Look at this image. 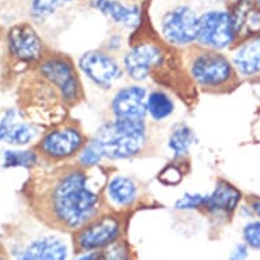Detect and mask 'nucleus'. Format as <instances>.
I'll return each instance as SVG.
<instances>
[{"label": "nucleus", "mask_w": 260, "mask_h": 260, "mask_svg": "<svg viewBox=\"0 0 260 260\" xmlns=\"http://www.w3.org/2000/svg\"><path fill=\"white\" fill-rule=\"evenodd\" d=\"M26 183L30 207L47 225L77 232L101 213L103 187L77 164L48 165Z\"/></svg>", "instance_id": "obj_1"}, {"label": "nucleus", "mask_w": 260, "mask_h": 260, "mask_svg": "<svg viewBox=\"0 0 260 260\" xmlns=\"http://www.w3.org/2000/svg\"><path fill=\"white\" fill-rule=\"evenodd\" d=\"M31 97L36 104L51 99L64 107H74L85 99L81 73L67 55L48 51L39 63L30 69Z\"/></svg>", "instance_id": "obj_2"}, {"label": "nucleus", "mask_w": 260, "mask_h": 260, "mask_svg": "<svg viewBox=\"0 0 260 260\" xmlns=\"http://www.w3.org/2000/svg\"><path fill=\"white\" fill-rule=\"evenodd\" d=\"M184 71L192 83L199 89L218 93L236 85V73L231 57L221 51H214L199 45L184 49Z\"/></svg>", "instance_id": "obj_3"}, {"label": "nucleus", "mask_w": 260, "mask_h": 260, "mask_svg": "<svg viewBox=\"0 0 260 260\" xmlns=\"http://www.w3.org/2000/svg\"><path fill=\"white\" fill-rule=\"evenodd\" d=\"M108 161H124L139 157L150 142L146 120H107L91 137Z\"/></svg>", "instance_id": "obj_4"}, {"label": "nucleus", "mask_w": 260, "mask_h": 260, "mask_svg": "<svg viewBox=\"0 0 260 260\" xmlns=\"http://www.w3.org/2000/svg\"><path fill=\"white\" fill-rule=\"evenodd\" d=\"M87 141L89 138L81 124L74 120H63L45 131L33 149L41 164L60 165L75 161Z\"/></svg>", "instance_id": "obj_5"}, {"label": "nucleus", "mask_w": 260, "mask_h": 260, "mask_svg": "<svg viewBox=\"0 0 260 260\" xmlns=\"http://www.w3.org/2000/svg\"><path fill=\"white\" fill-rule=\"evenodd\" d=\"M169 48L159 37L146 36L129 44L121 56L124 75L129 81L142 83L167 66Z\"/></svg>", "instance_id": "obj_6"}, {"label": "nucleus", "mask_w": 260, "mask_h": 260, "mask_svg": "<svg viewBox=\"0 0 260 260\" xmlns=\"http://www.w3.org/2000/svg\"><path fill=\"white\" fill-rule=\"evenodd\" d=\"M198 10L189 3H175L158 17V37L172 49H188L197 45Z\"/></svg>", "instance_id": "obj_7"}, {"label": "nucleus", "mask_w": 260, "mask_h": 260, "mask_svg": "<svg viewBox=\"0 0 260 260\" xmlns=\"http://www.w3.org/2000/svg\"><path fill=\"white\" fill-rule=\"evenodd\" d=\"M125 222L119 211L100 213L74 232V244L78 251H103L123 236Z\"/></svg>", "instance_id": "obj_8"}, {"label": "nucleus", "mask_w": 260, "mask_h": 260, "mask_svg": "<svg viewBox=\"0 0 260 260\" xmlns=\"http://www.w3.org/2000/svg\"><path fill=\"white\" fill-rule=\"evenodd\" d=\"M239 43L228 9H210L199 14L197 45L214 51H226Z\"/></svg>", "instance_id": "obj_9"}, {"label": "nucleus", "mask_w": 260, "mask_h": 260, "mask_svg": "<svg viewBox=\"0 0 260 260\" xmlns=\"http://www.w3.org/2000/svg\"><path fill=\"white\" fill-rule=\"evenodd\" d=\"M79 73L97 89L108 91L116 87L124 77V70L115 53L104 48L83 52L78 59Z\"/></svg>", "instance_id": "obj_10"}, {"label": "nucleus", "mask_w": 260, "mask_h": 260, "mask_svg": "<svg viewBox=\"0 0 260 260\" xmlns=\"http://www.w3.org/2000/svg\"><path fill=\"white\" fill-rule=\"evenodd\" d=\"M7 55L13 61L21 66H36L49 51L36 29L29 21L18 22L10 27L5 35Z\"/></svg>", "instance_id": "obj_11"}, {"label": "nucleus", "mask_w": 260, "mask_h": 260, "mask_svg": "<svg viewBox=\"0 0 260 260\" xmlns=\"http://www.w3.org/2000/svg\"><path fill=\"white\" fill-rule=\"evenodd\" d=\"M89 6L119 29L137 31L145 22V9L128 0H89Z\"/></svg>", "instance_id": "obj_12"}, {"label": "nucleus", "mask_w": 260, "mask_h": 260, "mask_svg": "<svg viewBox=\"0 0 260 260\" xmlns=\"http://www.w3.org/2000/svg\"><path fill=\"white\" fill-rule=\"evenodd\" d=\"M147 89L141 83L121 86L112 95L109 109L112 117L125 120H146V99Z\"/></svg>", "instance_id": "obj_13"}, {"label": "nucleus", "mask_w": 260, "mask_h": 260, "mask_svg": "<svg viewBox=\"0 0 260 260\" xmlns=\"http://www.w3.org/2000/svg\"><path fill=\"white\" fill-rule=\"evenodd\" d=\"M39 137V127L25 113L18 109H9L0 117V143L11 146H26Z\"/></svg>", "instance_id": "obj_14"}, {"label": "nucleus", "mask_w": 260, "mask_h": 260, "mask_svg": "<svg viewBox=\"0 0 260 260\" xmlns=\"http://www.w3.org/2000/svg\"><path fill=\"white\" fill-rule=\"evenodd\" d=\"M104 198L119 210L131 209L141 199L139 184L133 177L121 173H115L108 177L104 184Z\"/></svg>", "instance_id": "obj_15"}, {"label": "nucleus", "mask_w": 260, "mask_h": 260, "mask_svg": "<svg viewBox=\"0 0 260 260\" xmlns=\"http://www.w3.org/2000/svg\"><path fill=\"white\" fill-rule=\"evenodd\" d=\"M228 10L231 13L239 43L260 36V6L256 0H235Z\"/></svg>", "instance_id": "obj_16"}, {"label": "nucleus", "mask_w": 260, "mask_h": 260, "mask_svg": "<svg viewBox=\"0 0 260 260\" xmlns=\"http://www.w3.org/2000/svg\"><path fill=\"white\" fill-rule=\"evenodd\" d=\"M243 193L239 188L226 180H218L210 193H206L203 210L210 214L231 215L237 210Z\"/></svg>", "instance_id": "obj_17"}, {"label": "nucleus", "mask_w": 260, "mask_h": 260, "mask_svg": "<svg viewBox=\"0 0 260 260\" xmlns=\"http://www.w3.org/2000/svg\"><path fill=\"white\" fill-rule=\"evenodd\" d=\"M231 60L240 77L260 75V36L240 41L235 47Z\"/></svg>", "instance_id": "obj_18"}, {"label": "nucleus", "mask_w": 260, "mask_h": 260, "mask_svg": "<svg viewBox=\"0 0 260 260\" xmlns=\"http://www.w3.org/2000/svg\"><path fill=\"white\" fill-rule=\"evenodd\" d=\"M67 245L53 236L35 240L21 252L17 260H66Z\"/></svg>", "instance_id": "obj_19"}, {"label": "nucleus", "mask_w": 260, "mask_h": 260, "mask_svg": "<svg viewBox=\"0 0 260 260\" xmlns=\"http://www.w3.org/2000/svg\"><path fill=\"white\" fill-rule=\"evenodd\" d=\"M176 103L171 94L164 89H153L147 93L146 99V113L153 123H162L173 116Z\"/></svg>", "instance_id": "obj_20"}, {"label": "nucleus", "mask_w": 260, "mask_h": 260, "mask_svg": "<svg viewBox=\"0 0 260 260\" xmlns=\"http://www.w3.org/2000/svg\"><path fill=\"white\" fill-rule=\"evenodd\" d=\"M197 142L195 133L187 124L179 123L172 128L169 138H168V149L171 150L173 159L183 161L191 153L192 147Z\"/></svg>", "instance_id": "obj_21"}, {"label": "nucleus", "mask_w": 260, "mask_h": 260, "mask_svg": "<svg viewBox=\"0 0 260 260\" xmlns=\"http://www.w3.org/2000/svg\"><path fill=\"white\" fill-rule=\"evenodd\" d=\"M77 2L78 0H29L27 14L30 21L35 23H44Z\"/></svg>", "instance_id": "obj_22"}, {"label": "nucleus", "mask_w": 260, "mask_h": 260, "mask_svg": "<svg viewBox=\"0 0 260 260\" xmlns=\"http://www.w3.org/2000/svg\"><path fill=\"white\" fill-rule=\"evenodd\" d=\"M103 161H105L103 150L93 138H89L87 143L83 146L81 153L78 154V157L75 158V164L85 171H93L97 167H100Z\"/></svg>", "instance_id": "obj_23"}, {"label": "nucleus", "mask_w": 260, "mask_h": 260, "mask_svg": "<svg viewBox=\"0 0 260 260\" xmlns=\"http://www.w3.org/2000/svg\"><path fill=\"white\" fill-rule=\"evenodd\" d=\"M40 158L35 149L31 150H9L5 153V167L26 168L35 169L39 167Z\"/></svg>", "instance_id": "obj_24"}, {"label": "nucleus", "mask_w": 260, "mask_h": 260, "mask_svg": "<svg viewBox=\"0 0 260 260\" xmlns=\"http://www.w3.org/2000/svg\"><path fill=\"white\" fill-rule=\"evenodd\" d=\"M180 164H181V161H176V159L173 162L167 164L158 173V181L164 185H167V187H175V185L181 183L184 176H185V172Z\"/></svg>", "instance_id": "obj_25"}, {"label": "nucleus", "mask_w": 260, "mask_h": 260, "mask_svg": "<svg viewBox=\"0 0 260 260\" xmlns=\"http://www.w3.org/2000/svg\"><path fill=\"white\" fill-rule=\"evenodd\" d=\"M100 260H135L127 241L120 239L101 251Z\"/></svg>", "instance_id": "obj_26"}, {"label": "nucleus", "mask_w": 260, "mask_h": 260, "mask_svg": "<svg viewBox=\"0 0 260 260\" xmlns=\"http://www.w3.org/2000/svg\"><path fill=\"white\" fill-rule=\"evenodd\" d=\"M205 201V193H199V192H187V193L181 195L180 199L176 201L175 207L176 210H181V211H188V210H203Z\"/></svg>", "instance_id": "obj_27"}, {"label": "nucleus", "mask_w": 260, "mask_h": 260, "mask_svg": "<svg viewBox=\"0 0 260 260\" xmlns=\"http://www.w3.org/2000/svg\"><path fill=\"white\" fill-rule=\"evenodd\" d=\"M243 237L248 247L260 249V221L248 222L243 229Z\"/></svg>", "instance_id": "obj_28"}, {"label": "nucleus", "mask_w": 260, "mask_h": 260, "mask_svg": "<svg viewBox=\"0 0 260 260\" xmlns=\"http://www.w3.org/2000/svg\"><path fill=\"white\" fill-rule=\"evenodd\" d=\"M248 259V245L247 244H239L232 251L229 260H247Z\"/></svg>", "instance_id": "obj_29"}, {"label": "nucleus", "mask_w": 260, "mask_h": 260, "mask_svg": "<svg viewBox=\"0 0 260 260\" xmlns=\"http://www.w3.org/2000/svg\"><path fill=\"white\" fill-rule=\"evenodd\" d=\"M121 45H123V36L119 33V35L112 36L111 39L108 40V45L104 49H107L111 53H116L121 48Z\"/></svg>", "instance_id": "obj_30"}, {"label": "nucleus", "mask_w": 260, "mask_h": 260, "mask_svg": "<svg viewBox=\"0 0 260 260\" xmlns=\"http://www.w3.org/2000/svg\"><path fill=\"white\" fill-rule=\"evenodd\" d=\"M100 256H101V251H87L83 252L78 260H100Z\"/></svg>", "instance_id": "obj_31"}, {"label": "nucleus", "mask_w": 260, "mask_h": 260, "mask_svg": "<svg viewBox=\"0 0 260 260\" xmlns=\"http://www.w3.org/2000/svg\"><path fill=\"white\" fill-rule=\"evenodd\" d=\"M249 206H251L252 213L260 218V198H253L251 203H249Z\"/></svg>", "instance_id": "obj_32"}, {"label": "nucleus", "mask_w": 260, "mask_h": 260, "mask_svg": "<svg viewBox=\"0 0 260 260\" xmlns=\"http://www.w3.org/2000/svg\"><path fill=\"white\" fill-rule=\"evenodd\" d=\"M214 2H217V3H222V5H231V3H233L235 0H214Z\"/></svg>", "instance_id": "obj_33"}, {"label": "nucleus", "mask_w": 260, "mask_h": 260, "mask_svg": "<svg viewBox=\"0 0 260 260\" xmlns=\"http://www.w3.org/2000/svg\"><path fill=\"white\" fill-rule=\"evenodd\" d=\"M0 260H9L7 255H6V252L0 248Z\"/></svg>", "instance_id": "obj_34"}, {"label": "nucleus", "mask_w": 260, "mask_h": 260, "mask_svg": "<svg viewBox=\"0 0 260 260\" xmlns=\"http://www.w3.org/2000/svg\"><path fill=\"white\" fill-rule=\"evenodd\" d=\"M5 35H6V31L5 29H3V26H0V41L5 39Z\"/></svg>", "instance_id": "obj_35"}, {"label": "nucleus", "mask_w": 260, "mask_h": 260, "mask_svg": "<svg viewBox=\"0 0 260 260\" xmlns=\"http://www.w3.org/2000/svg\"><path fill=\"white\" fill-rule=\"evenodd\" d=\"M256 2H257V5L260 6V0H256Z\"/></svg>", "instance_id": "obj_36"}, {"label": "nucleus", "mask_w": 260, "mask_h": 260, "mask_svg": "<svg viewBox=\"0 0 260 260\" xmlns=\"http://www.w3.org/2000/svg\"><path fill=\"white\" fill-rule=\"evenodd\" d=\"M128 2H133V0H128Z\"/></svg>", "instance_id": "obj_37"}]
</instances>
